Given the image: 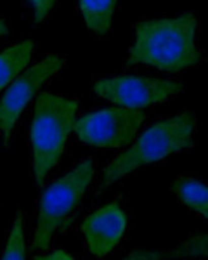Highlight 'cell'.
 Instances as JSON below:
<instances>
[{
    "instance_id": "cell-9",
    "label": "cell",
    "mask_w": 208,
    "mask_h": 260,
    "mask_svg": "<svg viewBox=\"0 0 208 260\" xmlns=\"http://www.w3.org/2000/svg\"><path fill=\"white\" fill-rule=\"evenodd\" d=\"M33 48V42L25 41L0 53V91L24 71L30 61Z\"/></svg>"
},
{
    "instance_id": "cell-4",
    "label": "cell",
    "mask_w": 208,
    "mask_h": 260,
    "mask_svg": "<svg viewBox=\"0 0 208 260\" xmlns=\"http://www.w3.org/2000/svg\"><path fill=\"white\" fill-rule=\"evenodd\" d=\"M94 175L91 160L80 162L73 171L52 183L45 191L41 201L38 224L33 240V248L46 251L51 238L66 216L80 203Z\"/></svg>"
},
{
    "instance_id": "cell-7",
    "label": "cell",
    "mask_w": 208,
    "mask_h": 260,
    "mask_svg": "<svg viewBox=\"0 0 208 260\" xmlns=\"http://www.w3.org/2000/svg\"><path fill=\"white\" fill-rule=\"evenodd\" d=\"M182 85L175 81L120 76L98 81L94 90L101 98L129 110H142L180 92Z\"/></svg>"
},
{
    "instance_id": "cell-15",
    "label": "cell",
    "mask_w": 208,
    "mask_h": 260,
    "mask_svg": "<svg viewBox=\"0 0 208 260\" xmlns=\"http://www.w3.org/2000/svg\"><path fill=\"white\" fill-rule=\"evenodd\" d=\"M37 259H48V260H64L72 259V255L65 252L64 250H54V251L47 252V254H41L36 256Z\"/></svg>"
},
{
    "instance_id": "cell-16",
    "label": "cell",
    "mask_w": 208,
    "mask_h": 260,
    "mask_svg": "<svg viewBox=\"0 0 208 260\" xmlns=\"http://www.w3.org/2000/svg\"><path fill=\"white\" fill-rule=\"evenodd\" d=\"M7 32H8V25H7L6 21L0 18V37L6 36Z\"/></svg>"
},
{
    "instance_id": "cell-1",
    "label": "cell",
    "mask_w": 208,
    "mask_h": 260,
    "mask_svg": "<svg viewBox=\"0 0 208 260\" xmlns=\"http://www.w3.org/2000/svg\"><path fill=\"white\" fill-rule=\"evenodd\" d=\"M196 18L185 13L173 18L141 21L128 65L146 64L165 72H179L195 65L200 53L195 45Z\"/></svg>"
},
{
    "instance_id": "cell-10",
    "label": "cell",
    "mask_w": 208,
    "mask_h": 260,
    "mask_svg": "<svg viewBox=\"0 0 208 260\" xmlns=\"http://www.w3.org/2000/svg\"><path fill=\"white\" fill-rule=\"evenodd\" d=\"M117 0H80V8L86 25L98 34H106L112 22Z\"/></svg>"
},
{
    "instance_id": "cell-8",
    "label": "cell",
    "mask_w": 208,
    "mask_h": 260,
    "mask_svg": "<svg viewBox=\"0 0 208 260\" xmlns=\"http://www.w3.org/2000/svg\"><path fill=\"white\" fill-rule=\"evenodd\" d=\"M128 225V217L119 202L99 208L82 224L90 251L96 256H104L112 251L121 241Z\"/></svg>"
},
{
    "instance_id": "cell-14",
    "label": "cell",
    "mask_w": 208,
    "mask_h": 260,
    "mask_svg": "<svg viewBox=\"0 0 208 260\" xmlns=\"http://www.w3.org/2000/svg\"><path fill=\"white\" fill-rule=\"evenodd\" d=\"M57 0H29V3L34 8V20L36 22H41L43 18L50 13L52 7L56 4Z\"/></svg>"
},
{
    "instance_id": "cell-2",
    "label": "cell",
    "mask_w": 208,
    "mask_h": 260,
    "mask_svg": "<svg viewBox=\"0 0 208 260\" xmlns=\"http://www.w3.org/2000/svg\"><path fill=\"white\" fill-rule=\"evenodd\" d=\"M194 127L195 117L191 113H182L155 124L104 169L100 189H106L140 167L191 147Z\"/></svg>"
},
{
    "instance_id": "cell-13",
    "label": "cell",
    "mask_w": 208,
    "mask_h": 260,
    "mask_svg": "<svg viewBox=\"0 0 208 260\" xmlns=\"http://www.w3.org/2000/svg\"><path fill=\"white\" fill-rule=\"evenodd\" d=\"M207 250V236L205 234H196L191 237L190 240L181 243L175 248H170L168 251L158 252L156 257H185V256H205Z\"/></svg>"
},
{
    "instance_id": "cell-11",
    "label": "cell",
    "mask_w": 208,
    "mask_h": 260,
    "mask_svg": "<svg viewBox=\"0 0 208 260\" xmlns=\"http://www.w3.org/2000/svg\"><path fill=\"white\" fill-rule=\"evenodd\" d=\"M172 189L187 207L200 213L203 217H207L208 192L205 185H203L199 181L193 180V178L184 177L176 181Z\"/></svg>"
},
{
    "instance_id": "cell-6",
    "label": "cell",
    "mask_w": 208,
    "mask_h": 260,
    "mask_svg": "<svg viewBox=\"0 0 208 260\" xmlns=\"http://www.w3.org/2000/svg\"><path fill=\"white\" fill-rule=\"evenodd\" d=\"M64 60L57 55H50L38 64L25 71L11 82L0 101V132L4 145H8L18 117L42 85L61 69Z\"/></svg>"
},
{
    "instance_id": "cell-5",
    "label": "cell",
    "mask_w": 208,
    "mask_h": 260,
    "mask_svg": "<svg viewBox=\"0 0 208 260\" xmlns=\"http://www.w3.org/2000/svg\"><path fill=\"white\" fill-rule=\"evenodd\" d=\"M145 113L141 110L112 107L76 120L75 132L81 141L96 147H121L134 139Z\"/></svg>"
},
{
    "instance_id": "cell-3",
    "label": "cell",
    "mask_w": 208,
    "mask_h": 260,
    "mask_svg": "<svg viewBox=\"0 0 208 260\" xmlns=\"http://www.w3.org/2000/svg\"><path fill=\"white\" fill-rule=\"evenodd\" d=\"M78 103L52 94L39 95L34 108L30 139L33 145V169L38 186L57 164L66 139L76 124Z\"/></svg>"
},
{
    "instance_id": "cell-12",
    "label": "cell",
    "mask_w": 208,
    "mask_h": 260,
    "mask_svg": "<svg viewBox=\"0 0 208 260\" xmlns=\"http://www.w3.org/2000/svg\"><path fill=\"white\" fill-rule=\"evenodd\" d=\"M4 260L11 259H25L26 257V245H25L24 236V220H22V213L18 212L13 221L12 231L9 234L8 242L3 254Z\"/></svg>"
}]
</instances>
